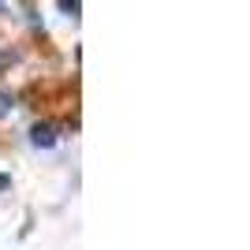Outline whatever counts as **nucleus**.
<instances>
[{"label":"nucleus","mask_w":250,"mask_h":250,"mask_svg":"<svg viewBox=\"0 0 250 250\" xmlns=\"http://www.w3.org/2000/svg\"><path fill=\"white\" fill-rule=\"evenodd\" d=\"M34 142H38V146H52V127L38 124V127H34Z\"/></svg>","instance_id":"f257e3e1"},{"label":"nucleus","mask_w":250,"mask_h":250,"mask_svg":"<svg viewBox=\"0 0 250 250\" xmlns=\"http://www.w3.org/2000/svg\"><path fill=\"white\" fill-rule=\"evenodd\" d=\"M8 101H11V97H8V94H0V116L8 112Z\"/></svg>","instance_id":"f03ea898"}]
</instances>
